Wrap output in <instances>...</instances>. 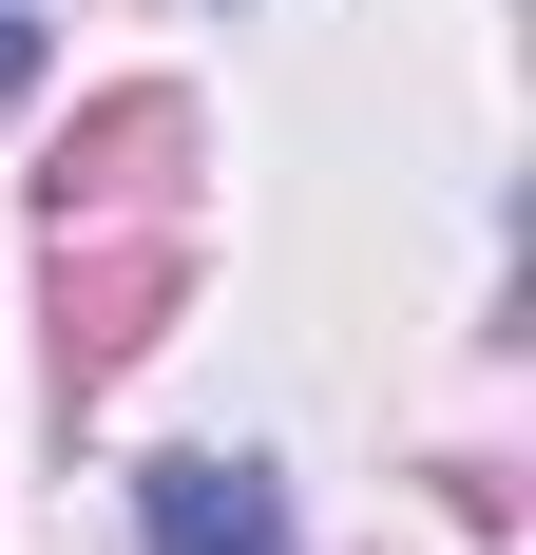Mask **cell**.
<instances>
[{
  "label": "cell",
  "mask_w": 536,
  "mask_h": 555,
  "mask_svg": "<svg viewBox=\"0 0 536 555\" xmlns=\"http://www.w3.org/2000/svg\"><path fill=\"white\" fill-rule=\"evenodd\" d=\"M135 537L154 555H288V479L268 460H154L135 479Z\"/></svg>",
  "instance_id": "1"
},
{
  "label": "cell",
  "mask_w": 536,
  "mask_h": 555,
  "mask_svg": "<svg viewBox=\"0 0 536 555\" xmlns=\"http://www.w3.org/2000/svg\"><path fill=\"white\" fill-rule=\"evenodd\" d=\"M20 77H39V0H0V96H20Z\"/></svg>",
  "instance_id": "2"
}]
</instances>
